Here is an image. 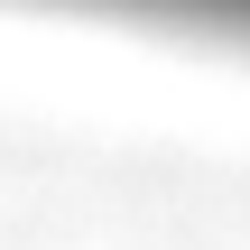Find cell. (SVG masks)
I'll return each instance as SVG.
<instances>
[{
	"instance_id": "obj_1",
	"label": "cell",
	"mask_w": 250,
	"mask_h": 250,
	"mask_svg": "<svg viewBox=\"0 0 250 250\" xmlns=\"http://www.w3.org/2000/svg\"><path fill=\"white\" fill-rule=\"evenodd\" d=\"M56 9H93V19H139V28L232 37V46H250V0H56Z\"/></svg>"
}]
</instances>
